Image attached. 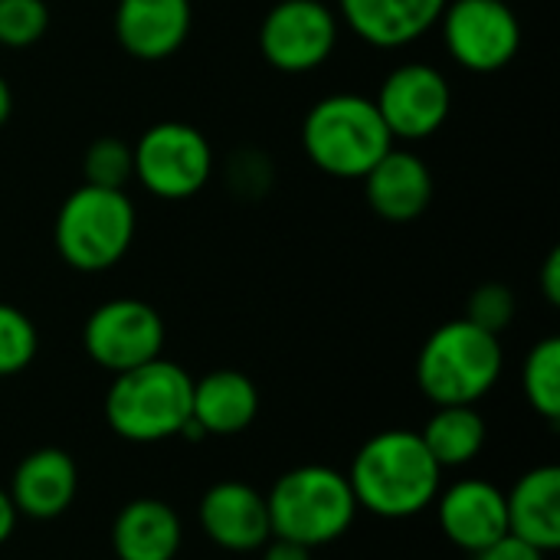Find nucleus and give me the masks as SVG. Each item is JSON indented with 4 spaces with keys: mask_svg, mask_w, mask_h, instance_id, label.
Masks as SVG:
<instances>
[{
    "mask_svg": "<svg viewBox=\"0 0 560 560\" xmlns=\"http://www.w3.org/2000/svg\"><path fill=\"white\" fill-rule=\"evenodd\" d=\"M522 390L538 417L548 423L560 420V338L538 341L522 364Z\"/></svg>",
    "mask_w": 560,
    "mask_h": 560,
    "instance_id": "nucleus-22",
    "label": "nucleus"
},
{
    "mask_svg": "<svg viewBox=\"0 0 560 560\" xmlns=\"http://www.w3.org/2000/svg\"><path fill=\"white\" fill-rule=\"evenodd\" d=\"M266 509L272 538L295 541L308 551L338 541L361 512L348 476L331 466L289 469L266 495Z\"/></svg>",
    "mask_w": 560,
    "mask_h": 560,
    "instance_id": "nucleus-5",
    "label": "nucleus"
},
{
    "mask_svg": "<svg viewBox=\"0 0 560 560\" xmlns=\"http://www.w3.org/2000/svg\"><path fill=\"white\" fill-rule=\"evenodd\" d=\"M440 528L456 548L479 555L509 535L505 492L486 479H459L440 495Z\"/></svg>",
    "mask_w": 560,
    "mask_h": 560,
    "instance_id": "nucleus-15",
    "label": "nucleus"
},
{
    "mask_svg": "<svg viewBox=\"0 0 560 560\" xmlns=\"http://www.w3.org/2000/svg\"><path fill=\"white\" fill-rule=\"evenodd\" d=\"M10 115H13V92H10V82L0 75V128L10 121Z\"/></svg>",
    "mask_w": 560,
    "mask_h": 560,
    "instance_id": "nucleus-32",
    "label": "nucleus"
},
{
    "mask_svg": "<svg viewBox=\"0 0 560 560\" xmlns=\"http://www.w3.org/2000/svg\"><path fill=\"white\" fill-rule=\"evenodd\" d=\"M259 413V390L243 371H210L194 381L190 420L203 436H236Z\"/></svg>",
    "mask_w": 560,
    "mask_h": 560,
    "instance_id": "nucleus-19",
    "label": "nucleus"
},
{
    "mask_svg": "<svg viewBox=\"0 0 560 560\" xmlns=\"http://www.w3.org/2000/svg\"><path fill=\"white\" fill-rule=\"evenodd\" d=\"M190 400L194 377L180 364L154 358L115 374L105 394V423L128 443H161L184 433Z\"/></svg>",
    "mask_w": 560,
    "mask_h": 560,
    "instance_id": "nucleus-4",
    "label": "nucleus"
},
{
    "mask_svg": "<svg viewBox=\"0 0 560 560\" xmlns=\"http://www.w3.org/2000/svg\"><path fill=\"white\" fill-rule=\"evenodd\" d=\"M509 535L551 555L560 548V469L538 466L505 495Z\"/></svg>",
    "mask_w": 560,
    "mask_h": 560,
    "instance_id": "nucleus-18",
    "label": "nucleus"
},
{
    "mask_svg": "<svg viewBox=\"0 0 560 560\" xmlns=\"http://www.w3.org/2000/svg\"><path fill=\"white\" fill-rule=\"evenodd\" d=\"M466 318L492 335H502L515 322V292L505 282H482L469 295Z\"/></svg>",
    "mask_w": 560,
    "mask_h": 560,
    "instance_id": "nucleus-26",
    "label": "nucleus"
},
{
    "mask_svg": "<svg viewBox=\"0 0 560 560\" xmlns=\"http://www.w3.org/2000/svg\"><path fill=\"white\" fill-rule=\"evenodd\" d=\"M164 338V318L141 299H108L82 325L85 354L112 374L161 358Z\"/></svg>",
    "mask_w": 560,
    "mask_h": 560,
    "instance_id": "nucleus-10",
    "label": "nucleus"
},
{
    "mask_svg": "<svg viewBox=\"0 0 560 560\" xmlns=\"http://www.w3.org/2000/svg\"><path fill=\"white\" fill-rule=\"evenodd\" d=\"M180 538L184 525L161 499L128 502L112 525V551L118 560H174Z\"/></svg>",
    "mask_w": 560,
    "mask_h": 560,
    "instance_id": "nucleus-20",
    "label": "nucleus"
},
{
    "mask_svg": "<svg viewBox=\"0 0 560 560\" xmlns=\"http://www.w3.org/2000/svg\"><path fill=\"white\" fill-rule=\"evenodd\" d=\"M541 292L551 305H560V249H551L541 266Z\"/></svg>",
    "mask_w": 560,
    "mask_h": 560,
    "instance_id": "nucleus-29",
    "label": "nucleus"
},
{
    "mask_svg": "<svg viewBox=\"0 0 560 560\" xmlns=\"http://www.w3.org/2000/svg\"><path fill=\"white\" fill-rule=\"evenodd\" d=\"M49 30L46 0H0V46L26 49Z\"/></svg>",
    "mask_w": 560,
    "mask_h": 560,
    "instance_id": "nucleus-25",
    "label": "nucleus"
},
{
    "mask_svg": "<svg viewBox=\"0 0 560 560\" xmlns=\"http://www.w3.org/2000/svg\"><path fill=\"white\" fill-rule=\"evenodd\" d=\"M259 551H262V560H312L308 548L295 541H282V538H269Z\"/></svg>",
    "mask_w": 560,
    "mask_h": 560,
    "instance_id": "nucleus-30",
    "label": "nucleus"
},
{
    "mask_svg": "<svg viewBox=\"0 0 560 560\" xmlns=\"http://www.w3.org/2000/svg\"><path fill=\"white\" fill-rule=\"evenodd\" d=\"M138 233V210L125 190L82 184L56 213L52 243L66 266L75 272H105L118 266Z\"/></svg>",
    "mask_w": 560,
    "mask_h": 560,
    "instance_id": "nucleus-6",
    "label": "nucleus"
},
{
    "mask_svg": "<svg viewBox=\"0 0 560 560\" xmlns=\"http://www.w3.org/2000/svg\"><path fill=\"white\" fill-rule=\"evenodd\" d=\"M489 427L486 417L463 404V407H436V413L420 430V440L427 443L430 456L440 463V469H456L472 463L486 446Z\"/></svg>",
    "mask_w": 560,
    "mask_h": 560,
    "instance_id": "nucleus-21",
    "label": "nucleus"
},
{
    "mask_svg": "<svg viewBox=\"0 0 560 560\" xmlns=\"http://www.w3.org/2000/svg\"><path fill=\"white\" fill-rule=\"evenodd\" d=\"M436 26L450 59L466 72H499L522 49V20L509 0H450Z\"/></svg>",
    "mask_w": 560,
    "mask_h": 560,
    "instance_id": "nucleus-8",
    "label": "nucleus"
},
{
    "mask_svg": "<svg viewBox=\"0 0 560 560\" xmlns=\"http://www.w3.org/2000/svg\"><path fill=\"white\" fill-rule=\"evenodd\" d=\"M394 144L374 98L358 92L318 98L302 121L305 158L338 180H361Z\"/></svg>",
    "mask_w": 560,
    "mask_h": 560,
    "instance_id": "nucleus-2",
    "label": "nucleus"
},
{
    "mask_svg": "<svg viewBox=\"0 0 560 560\" xmlns=\"http://www.w3.org/2000/svg\"><path fill=\"white\" fill-rule=\"evenodd\" d=\"M368 207L387 223H413L420 220L436 194V180L430 164L407 148H390L364 177Z\"/></svg>",
    "mask_w": 560,
    "mask_h": 560,
    "instance_id": "nucleus-13",
    "label": "nucleus"
},
{
    "mask_svg": "<svg viewBox=\"0 0 560 560\" xmlns=\"http://www.w3.org/2000/svg\"><path fill=\"white\" fill-rule=\"evenodd\" d=\"M79 489V469L69 453L46 446L33 450L13 472L10 482V502L16 515H26L33 522H52L69 512Z\"/></svg>",
    "mask_w": 560,
    "mask_h": 560,
    "instance_id": "nucleus-17",
    "label": "nucleus"
},
{
    "mask_svg": "<svg viewBox=\"0 0 560 560\" xmlns=\"http://www.w3.org/2000/svg\"><path fill=\"white\" fill-rule=\"evenodd\" d=\"M226 187L240 197H262L276 184V167L256 148H240L226 161Z\"/></svg>",
    "mask_w": 560,
    "mask_h": 560,
    "instance_id": "nucleus-27",
    "label": "nucleus"
},
{
    "mask_svg": "<svg viewBox=\"0 0 560 560\" xmlns=\"http://www.w3.org/2000/svg\"><path fill=\"white\" fill-rule=\"evenodd\" d=\"M443 469L413 430L371 436L348 472L358 509L377 518H413L440 495Z\"/></svg>",
    "mask_w": 560,
    "mask_h": 560,
    "instance_id": "nucleus-1",
    "label": "nucleus"
},
{
    "mask_svg": "<svg viewBox=\"0 0 560 560\" xmlns=\"http://www.w3.org/2000/svg\"><path fill=\"white\" fill-rule=\"evenodd\" d=\"M200 528L223 551H259L272 538L266 495L246 482H217L200 499Z\"/></svg>",
    "mask_w": 560,
    "mask_h": 560,
    "instance_id": "nucleus-14",
    "label": "nucleus"
},
{
    "mask_svg": "<svg viewBox=\"0 0 560 560\" xmlns=\"http://www.w3.org/2000/svg\"><path fill=\"white\" fill-rule=\"evenodd\" d=\"M341 20L325 0H279L259 23V56L289 75L325 66L338 46Z\"/></svg>",
    "mask_w": 560,
    "mask_h": 560,
    "instance_id": "nucleus-9",
    "label": "nucleus"
},
{
    "mask_svg": "<svg viewBox=\"0 0 560 560\" xmlns=\"http://www.w3.org/2000/svg\"><path fill=\"white\" fill-rule=\"evenodd\" d=\"M374 105L394 141H427L450 121L453 85L430 62H404L387 72Z\"/></svg>",
    "mask_w": 560,
    "mask_h": 560,
    "instance_id": "nucleus-11",
    "label": "nucleus"
},
{
    "mask_svg": "<svg viewBox=\"0 0 560 560\" xmlns=\"http://www.w3.org/2000/svg\"><path fill=\"white\" fill-rule=\"evenodd\" d=\"M450 0H338V20L377 49H400L427 36Z\"/></svg>",
    "mask_w": 560,
    "mask_h": 560,
    "instance_id": "nucleus-16",
    "label": "nucleus"
},
{
    "mask_svg": "<svg viewBox=\"0 0 560 560\" xmlns=\"http://www.w3.org/2000/svg\"><path fill=\"white\" fill-rule=\"evenodd\" d=\"M502 341L499 335L456 318L440 325L420 348L417 387L436 407H476L502 377Z\"/></svg>",
    "mask_w": 560,
    "mask_h": 560,
    "instance_id": "nucleus-3",
    "label": "nucleus"
},
{
    "mask_svg": "<svg viewBox=\"0 0 560 560\" xmlns=\"http://www.w3.org/2000/svg\"><path fill=\"white\" fill-rule=\"evenodd\" d=\"M548 555L538 551L535 545L515 538V535H502L499 541H492L489 548H482L476 560H545Z\"/></svg>",
    "mask_w": 560,
    "mask_h": 560,
    "instance_id": "nucleus-28",
    "label": "nucleus"
},
{
    "mask_svg": "<svg viewBox=\"0 0 560 560\" xmlns=\"http://www.w3.org/2000/svg\"><path fill=\"white\" fill-rule=\"evenodd\" d=\"M16 509H13V502H10V492L7 489H0V545L13 535V528H16Z\"/></svg>",
    "mask_w": 560,
    "mask_h": 560,
    "instance_id": "nucleus-31",
    "label": "nucleus"
},
{
    "mask_svg": "<svg viewBox=\"0 0 560 560\" xmlns=\"http://www.w3.org/2000/svg\"><path fill=\"white\" fill-rule=\"evenodd\" d=\"M82 180L105 190H125L135 180V154L121 138H95L82 154Z\"/></svg>",
    "mask_w": 560,
    "mask_h": 560,
    "instance_id": "nucleus-23",
    "label": "nucleus"
},
{
    "mask_svg": "<svg viewBox=\"0 0 560 560\" xmlns=\"http://www.w3.org/2000/svg\"><path fill=\"white\" fill-rule=\"evenodd\" d=\"M36 351H39V335L30 315L10 302H0V377H13L26 371Z\"/></svg>",
    "mask_w": 560,
    "mask_h": 560,
    "instance_id": "nucleus-24",
    "label": "nucleus"
},
{
    "mask_svg": "<svg viewBox=\"0 0 560 560\" xmlns=\"http://www.w3.org/2000/svg\"><path fill=\"white\" fill-rule=\"evenodd\" d=\"M135 180L158 200H190L197 197L213 171V144L197 125L187 121H158L131 148Z\"/></svg>",
    "mask_w": 560,
    "mask_h": 560,
    "instance_id": "nucleus-7",
    "label": "nucleus"
},
{
    "mask_svg": "<svg viewBox=\"0 0 560 560\" xmlns=\"http://www.w3.org/2000/svg\"><path fill=\"white\" fill-rule=\"evenodd\" d=\"M115 39L138 62L171 59L194 30L190 0H115Z\"/></svg>",
    "mask_w": 560,
    "mask_h": 560,
    "instance_id": "nucleus-12",
    "label": "nucleus"
}]
</instances>
